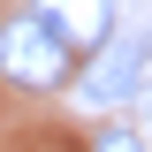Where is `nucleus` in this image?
Masks as SVG:
<instances>
[{
  "label": "nucleus",
  "mask_w": 152,
  "mask_h": 152,
  "mask_svg": "<svg viewBox=\"0 0 152 152\" xmlns=\"http://www.w3.org/2000/svg\"><path fill=\"white\" fill-rule=\"evenodd\" d=\"M76 69H84V61L46 31L31 8L0 23V76H8L15 91H61V84H76Z\"/></svg>",
  "instance_id": "f257e3e1"
},
{
  "label": "nucleus",
  "mask_w": 152,
  "mask_h": 152,
  "mask_svg": "<svg viewBox=\"0 0 152 152\" xmlns=\"http://www.w3.org/2000/svg\"><path fill=\"white\" fill-rule=\"evenodd\" d=\"M31 15L46 23L76 61H91L99 46L114 38V0H31Z\"/></svg>",
  "instance_id": "f03ea898"
},
{
  "label": "nucleus",
  "mask_w": 152,
  "mask_h": 152,
  "mask_svg": "<svg viewBox=\"0 0 152 152\" xmlns=\"http://www.w3.org/2000/svg\"><path fill=\"white\" fill-rule=\"evenodd\" d=\"M137 84V38H107L84 69H76V99H91V107H122Z\"/></svg>",
  "instance_id": "7ed1b4c3"
},
{
  "label": "nucleus",
  "mask_w": 152,
  "mask_h": 152,
  "mask_svg": "<svg viewBox=\"0 0 152 152\" xmlns=\"http://www.w3.org/2000/svg\"><path fill=\"white\" fill-rule=\"evenodd\" d=\"M129 107L152 114V38H137V84H129Z\"/></svg>",
  "instance_id": "20e7f679"
},
{
  "label": "nucleus",
  "mask_w": 152,
  "mask_h": 152,
  "mask_svg": "<svg viewBox=\"0 0 152 152\" xmlns=\"http://www.w3.org/2000/svg\"><path fill=\"white\" fill-rule=\"evenodd\" d=\"M91 152H145V137H137V129H122V122H107V129L91 137Z\"/></svg>",
  "instance_id": "39448f33"
}]
</instances>
